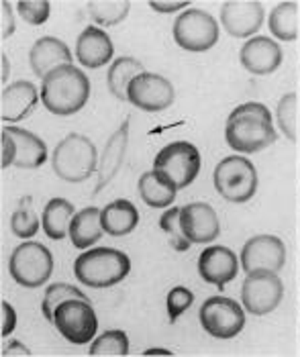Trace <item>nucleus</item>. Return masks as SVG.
I'll list each match as a JSON object with an SVG mask.
<instances>
[{
    "mask_svg": "<svg viewBox=\"0 0 300 357\" xmlns=\"http://www.w3.org/2000/svg\"><path fill=\"white\" fill-rule=\"evenodd\" d=\"M180 225L190 243L207 245L220 235L217 211L207 202H190L180 208Z\"/></svg>",
    "mask_w": 300,
    "mask_h": 357,
    "instance_id": "16",
    "label": "nucleus"
},
{
    "mask_svg": "<svg viewBox=\"0 0 300 357\" xmlns=\"http://www.w3.org/2000/svg\"><path fill=\"white\" fill-rule=\"evenodd\" d=\"M241 66L253 76H268L273 74L282 63V50L270 37L257 35L251 37L241 47Z\"/></svg>",
    "mask_w": 300,
    "mask_h": 357,
    "instance_id": "20",
    "label": "nucleus"
},
{
    "mask_svg": "<svg viewBox=\"0 0 300 357\" xmlns=\"http://www.w3.org/2000/svg\"><path fill=\"white\" fill-rule=\"evenodd\" d=\"M76 211L74 204L66 198H52L45 208H43V217H41V227L45 231V235L54 241H61L63 237L70 235V222L74 219Z\"/></svg>",
    "mask_w": 300,
    "mask_h": 357,
    "instance_id": "26",
    "label": "nucleus"
},
{
    "mask_svg": "<svg viewBox=\"0 0 300 357\" xmlns=\"http://www.w3.org/2000/svg\"><path fill=\"white\" fill-rule=\"evenodd\" d=\"M137 190H139L141 200L147 206H151V208H167V206H172V202L176 198V192H178L176 184L165 174L158 172V169L141 174Z\"/></svg>",
    "mask_w": 300,
    "mask_h": 357,
    "instance_id": "23",
    "label": "nucleus"
},
{
    "mask_svg": "<svg viewBox=\"0 0 300 357\" xmlns=\"http://www.w3.org/2000/svg\"><path fill=\"white\" fill-rule=\"evenodd\" d=\"M90 356L125 357L129 356V337L121 329H112L96 337L90 345Z\"/></svg>",
    "mask_w": 300,
    "mask_h": 357,
    "instance_id": "31",
    "label": "nucleus"
},
{
    "mask_svg": "<svg viewBox=\"0 0 300 357\" xmlns=\"http://www.w3.org/2000/svg\"><path fill=\"white\" fill-rule=\"evenodd\" d=\"M2 356L25 357V356H31V351H29L27 347H25L21 341H8V345H4V347H2Z\"/></svg>",
    "mask_w": 300,
    "mask_h": 357,
    "instance_id": "40",
    "label": "nucleus"
},
{
    "mask_svg": "<svg viewBox=\"0 0 300 357\" xmlns=\"http://www.w3.org/2000/svg\"><path fill=\"white\" fill-rule=\"evenodd\" d=\"M39 102L37 86L27 80L8 84L2 88L0 94V119L4 123H19L25 121L35 110Z\"/></svg>",
    "mask_w": 300,
    "mask_h": 357,
    "instance_id": "19",
    "label": "nucleus"
},
{
    "mask_svg": "<svg viewBox=\"0 0 300 357\" xmlns=\"http://www.w3.org/2000/svg\"><path fill=\"white\" fill-rule=\"evenodd\" d=\"M276 116L280 123V131L290 141H297V94L294 92H288L280 98Z\"/></svg>",
    "mask_w": 300,
    "mask_h": 357,
    "instance_id": "34",
    "label": "nucleus"
},
{
    "mask_svg": "<svg viewBox=\"0 0 300 357\" xmlns=\"http://www.w3.org/2000/svg\"><path fill=\"white\" fill-rule=\"evenodd\" d=\"M8 272L19 286L39 288L52 278L54 255L50 249L37 241H23L10 253Z\"/></svg>",
    "mask_w": 300,
    "mask_h": 357,
    "instance_id": "6",
    "label": "nucleus"
},
{
    "mask_svg": "<svg viewBox=\"0 0 300 357\" xmlns=\"http://www.w3.org/2000/svg\"><path fill=\"white\" fill-rule=\"evenodd\" d=\"M264 4L253 0H233L220 6V25L237 39L251 37L264 25Z\"/></svg>",
    "mask_w": 300,
    "mask_h": 357,
    "instance_id": "15",
    "label": "nucleus"
},
{
    "mask_svg": "<svg viewBox=\"0 0 300 357\" xmlns=\"http://www.w3.org/2000/svg\"><path fill=\"white\" fill-rule=\"evenodd\" d=\"M0 314H2V329H0V335L2 337H8L13 331H15V327H17V312H15V308L10 306V304L6 303V301H2L0 303Z\"/></svg>",
    "mask_w": 300,
    "mask_h": 357,
    "instance_id": "38",
    "label": "nucleus"
},
{
    "mask_svg": "<svg viewBox=\"0 0 300 357\" xmlns=\"http://www.w3.org/2000/svg\"><path fill=\"white\" fill-rule=\"evenodd\" d=\"M100 220H103V229L107 235L123 237V235H129L135 231V227L139 225V213H137L133 202L121 198L103 208Z\"/></svg>",
    "mask_w": 300,
    "mask_h": 357,
    "instance_id": "25",
    "label": "nucleus"
},
{
    "mask_svg": "<svg viewBox=\"0 0 300 357\" xmlns=\"http://www.w3.org/2000/svg\"><path fill=\"white\" fill-rule=\"evenodd\" d=\"M55 329L61 333L63 339H68L74 345H86L94 339L98 329V319L92 308L90 301L72 298L66 301L55 308L54 323Z\"/></svg>",
    "mask_w": 300,
    "mask_h": 357,
    "instance_id": "9",
    "label": "nucleus"
},
{
    "mask_svg": "<svg viewBox=\"0 0 300 357\" xmlns=\"http://www.w3.org/2000/svg\"><path fill=\"white\" fill-rule=\"evenodd\" d=\"M0 23H2V27H0V37H2V39L10 37V35L15 33V17H13V8H10V4H8L6 0H2V2H0Z\"/></svg>",
    "mask_w": 300,
    "mask_h": 357,
    "instance_id": "37",
    "label": "nucleus"
},
{
    "mask_svg": "<svg viewBox=\"0 0 300 357\" xmlns=\"http://www.w3.org/2000/svg\"><path fill=\"white\" fill-rule=\"evenodd\" d=\"M114 54L110 37L98 27H86L76 41V59L88 70L107 66Z\"/></svg>",
    "mask_w": 300,
    "mask_h": 357,
    "instance_id": "22",
    "label": "nucleus"
},
{
    "mask_svg": "<svg viewBox=\"0 0 300 357\" xmlns=\"http://www.w3.org/2000/svg\"><path fill=\"white\" fill-rule=\"evenodd\" d=\"M72 61H74V55L70 52V47L57 37L37 39L29 52L31 70L41 80H45L52 72L63 68V66H72Z\"/></svg>",
    "mask_w": 300,
    "mask_h": 357,
    "instance_id": "18",
    "label": "nucleus"
},
{
    "mask_svg": "<svg viewBox=\"0 0 300 357\" xmlns=\"http://www.w3.org/2000/svg\"><path fill=\"white\" fill-rule=\"evenodd\" d=\"M100 213L103 211L96 206H86L74 215V219L70 222V235H68L74 248L88 249L100 241V237L105 235Z\"/></svg>",
    "mask_w": 300,
    "mask_h": 357,
    "instance_id": "24",
    "label": "nucleus"
},
{
    "mask_svg": "<svg viewBox=\"0 0 300 357\" xmlns=\"http://www.w3.org/2000/svg\"><path fill=\"white\" fill-rule=\"evenodd\" d=\"M88 98L90 80L76 66H63L55 70L41 84V102L57 116L76 114L86 107Z\"/></svg>",
    "mask_w": 300,
    "mask_h": 357,
    "instance_id": "2",
    "label": "nucleus"
},
{
    "mask_svg": "<svg viewBox=\"0 0 300 357\" xmlns=\"http://www.w3.org/2000/svg\"><path fill=\"white\" fill-rule=\"evenodd\" d=\"M8 59H6V55H2V82H6V78H8Z\"/></svg>",
    "mask_w": 300,
    "mask_h": 357,
    "instance_id": "41",
    "label": "nucleus"
},
{
    "mask_svg": "<svg viewBox=\"0 0 300 357\" xmlns=\"http://www.w3.org/2000/svg\"><path fill=\"white\" fill-rule=\"evenodd\" d=\"M284 298V284L276 272L257 270L249 272L241 286V303L253 317L270 314Z\"/></svg>",
    "mask_w": 300,
    "mask_h": 357,
    "instance_id": "12",
    "label": "nucleus"
},
{
    "mask_svg": "<svg viewBox=\"0 0 300 357\" xmlns=\"http://www.w3.org/2000/svg\"><path fill=\"white\" fill-rule=\"evenodd\" d=\"M268 27L276 39L294 41L299 37V4L297 2H280L270 13Z\"/></svg>",
    "mask_w": 300,
    "mask_h": 357,
    "instance_id": "28",
    "label": "nucleus"
},
{
    "mask_svg": "<svg viewBox=\"0 0 300 357\" xmlns=\"http://www.w3.org/2000/svg\"><path fill=\"white\" fill-rule=\"evenodd\" d=\"M153 169L165 174L178 190L188 188L200 172V151L188 141L167 143L156 155Z\"/></svg>",
    "mask_w": 300,
    "mask_h": 357,
    "instance_id": "11",
    "label": "nucleus"
},
{
    "mask_svg": "<svg viewBox=\"0 0 300 357\" xmlns=\"http://www.w3.org/2000/svg\"><path fill=\"white\" fill-rule=\"evenodd\" d=\"M52 167L55 176L63 182L78 184L88 180L98 169V153L94 141L82 133H70L54 149Z\"/></svg>",
    "mask_w": 300,
    "mask_h": 357,
    "instance_id": "4",
    "label": "nucleus"
},
{
    "mask_svg": "<svg viewBox=\"0 0 300 357\" xmlns=\"http://www.w3.org/2000/svg\"><path fill=\"white\" fill-rule=\"evenodd\" d=\"M17 10L29 25H43L50 19L52 4L47 0H21L17 4Z\"/></svg>",
    "mask_w": 300,
    "mask_h": 357,
    "instance_id": "36",
    "label": "nucleus"
},
{
    "mask_svg": "<svg viewBox=\"0 0 300 357\" xmlns=\"http://www.w3.org/2000/svg\"><path fill=\"white\" fill-rule=\"evenodd\" d=\"M149 8L151 10H156V13H184V10H188L190 6H188V2H149Z\"/></svg>",
    "mask_w": 300,
    "mask_h": 357,
    "instance_id": "39",
    "label": "nucleus"
},
{
    "mask_svg": "<svg viewBox=\"0 0 300 357\" xmlns=\"http://www.w3.org/2000/svg\"><path fill=\"white\" fill-rule=\"evenodd\" d=\"M145 356H172V351H167V349H147Z\"/></svg>",
    "mask_w": 300,
    "mask_h": 357,
    "instance_id": "42",
    "label": "nucleus"
},
{
    "mask_svg": "<svg viewBox=\"0 0 300 357\" xmlns=\"http://www.w3.org/2000/svg\"><path fill=\"white\" fill-rule=\"evenodd\" d=\"M72 298H84L88 301V296L84 294L82 290L74 288L72 284H63V282H57L52 284L47 290H45V296H43V303H41V310H43V317L54 323L55 308L66 301H72Z\"/></svg>",
    "mask_w": 300,
    "mask_h": 357,
    "instance_id": "32",
    "label": "nucleus"
},
{
    "mask_svg": "<svg viewBox=\"0 0 300 357\" xmlns=\"http://www.w3.org/2000/svg\"><path fill=\"white\" fill-rule=\"evenodd\" d=\"M176 92L170 80L160 74L143 72L127 88V102L145 112H160L174 105Z\"/></svg>",
    "mask_w": 300,
    "mask_h": 357,
    "instance_id": "13",
    "label": "nucleus"
},
{
    "mask_svg": "<svg viewBox=\"0 0 300 357\" xmlns=\"http://www.w3.org/2000/svg\"><path fill=\"white\" fill-rule=\"evenodd\" d=\"M39 225H41V220L33 208V196H23L19 206L15 208L13 217H10L13 233L21 239H31L39 231Z\"/></svg>",
    "mask_w": 300,
    "mask_h": 357,
    "instance_id": "30",
    "label": "nucleus"
},
{
    "mask_svg": "<svg viewBox=\"0 0 300 357\" xmlns=\"http://www.w3.org/2000/svg\"><path fill=\"white\" fill-rule=\"evenodd\" d=\"M131 10V2L129 0H114V2H90L88 4V13L90 19L100 25V27H112L119 25L127 19Z\"/></svg>",
    "mask_w": 300,
    "mask_h": 357,
    "instance_id": "29",
    "label": "nucleus"
},
{
    "mask_svg": "<svg viewBox=\"0 0 300 357\" xmlns=\"http://www.w3.org/2000/svg\"><path fill=\"white\" fill-rule=\"evenodd\" d=\"M194 303V294H192L188 288L184 286H176L167 292V317H170V323H176Z\"/></svg>",
    "mask_w": 300,
    "mask_h": 357,
    "instance_id": "35",
    "label": "nucleus"
},
{
    "mask_svg": "<svg viewBox=\"0 0 300 357\" xmlns=\"http://www.w3.org/2000/svg\"><path fill=\"white\" fill-rule=\"evenodd\" d=\"M241 268L249 272H280L286 264V245L276 235H255L241 249Z\"/></svg>",
    "mask_w": 300,
    "mask_h": 357,
    "instance_id": "14",
    "label": "nucleus"
},
{
    "mask_svg": "<svg viewBox=\"0 0 300 357\" xmlns=\"http://www.w3.org/2000/svg\"><path fill=\"white\" fill-rule=\"evenodd\" d=\"M172 35H174V41L178 43V47L192 52V54H202L217 45L218 23L217 19L207 10L188 8L176 17Z\"/></svg>",
    "mask_w": 300,
    "mask_h": 357,
    "instance_id": "8",
    "label": "nucleus"
},
{
    "mask_svg": "<svg viewBox=\"0 0 300 357\" xmlns=\"http://www.w3.org/2000/svg\"><path fill=\"white\" fill-rule=\"evenodd\" d=\"M237 255L225 245H211L198 255V274L204 282L225 288L229 282H233L239 272Z\"/></svg>",
    "mask_w": 300,
    "mask_h": 357,
    "instance_id": "17",
    "label": "nucleus"
},
{
    "mask_svg": "<svg viewBox=\"0 0 300 357\" xmlns=\"http://www.w3.org/2000/svg\"><path fill=\"white\" fill-rule=\"evenodd\" d=\"M160 227L167 235L170 239V245L174 251H188L190 248V241L186 239L184 231H182V225H180V208L178 206H172L167 208L162 219H160Z\"/></svg>",
    "mask_w": 300,
    "mask_h": 357,
    "instance_id": "33",
    "label": "nucleus"
},
{
    "mask_svg": "<svg viewBox=\"0 0 300 357\" xmlns=\"http://www.w3.org/2000/svg\"><path fill=\"white\" fill-rule=\"evenodd\" d=\"M198 319L202 329L215 339H233L246 327L243 306L227 296H211L204 301Z\"/></svg>",
    "mask_w": 300,
    "mask_h": 357,
    "instance_id": "10",
    "label": "nucleus"
},
{
    "mask_svg": "<svg viewBox=\"0 0 300 357\" xmlns=\"http://www.w3.org/2000/svg\"><path fill=\"white\" fill-rule=\"evenodd\" d=\"M2 145V169L8 165L21 169H37L47 162V145L45 141L21 127H4L0 133Z\"/></svg>",
    "mask_w": 300,
    "mask_h": 357,
    "instance_id": "7",
    "label": "nucleus"
},
{
    "mask_svg": "<svg viewBox=\"0 0 300 357\" xmlns=\"http://www.w3.org/2000/svg\"><path fill=\"white\" fill-rule=\"evenodd\" d=\"M129 125L131 121L125 119L119 129L112 133L103 149V155L98 160V169H96V188L94 192L98 194L100 190H105L112 182V178L119 174L121 165L125 162V155H127V145H129Z\"/></svg>",
    "mask_w": 300,
    "mask_h": 357,
    "instance_id": "21",
    "label": "nucleus"
},
{
    "mask_svg": "<svg viewBox=\"0 0 300 357\" xmlns=\"http://www.w3.org/2000/svg\"><path fill=\"white\" fill-rule=\"evenodd\" d=\"M278 139L272 114L262 102L239 105L227 119L225 141L237 153H257Z\"/></svg>",
    "mask_w": 300,
    "mask_h": 357,
    "instance_id": "1",
    "label": "nucleus"
},
{
    "mask_svg": "<svg viewBox=\"0 0 300 357\" xmlns=\"http://www.w3.org/2000/svg\"><path fill=\"white\" fill-rule=\"evenodd\" d=\"M217 192L235 204H243L257 192V169L247 158L229 155L220 160L213 174Z\"/></svg>",
    "mask_w": 300,
    "mask_h": 357,
    "instance_id": "5",
    "label": "nucleus"
},
{
    "mask_svg": "<svg viewBox=\"0 0 300 357\" xmlns=\"http://www.w3.org/2000/svg\"><path fill=\"white\" fill-rule=\"evenodd\" d=\"M129 255L112 248L88 249L74 261V275L88 288L117 286L129 275Z\"/></svg>",
    "mask_w": 300,
    "mask_h": 357,
    "instance_id": "3",
    "label": "nucleus"
},
{
    "mask_svg": "<svg viewBox=\"0 0 300 357\" xmlns=\"http://www.w3.org/2000/svg\"><path fill=\"white\" fill-rule=\"evenodd\" d=\"M139 74H143V63L135 57H117L107 74L110 94L117 100H127V88Z\"/></svg>",
    "mask_w": 300,
    "mask_h": 357,
    "instance_id": "27",
    "label": "nucleus"
}]
</instances>
